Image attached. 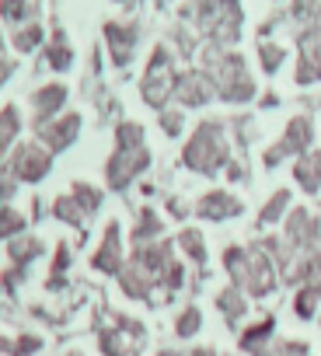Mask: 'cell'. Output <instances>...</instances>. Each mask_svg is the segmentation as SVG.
<instances>
[{
    "instance_id": "obj_1",
    "label": "cell",
    "mask_w": 321,
    "mask_h": 356,
    "mask_svg": "<svg viewBox=\"0 0 321 356\" xmlns=\"http://www.w3.org/2000/svg\"><path fill=\"white\" fill-rule=\"evenodd\" d=\"M147 164H150V150L143 143V129L136 122H122L119 140H115V154L108 157V186L126 189L140 171H147Z\"/></svg>"
},
{
    "instance_id": "obj_2",
    "label": "cell",
    "mask_w": 321,
    "mask_h": 356,
    "mask_svg": "<svg viewBox=\"0 0 321 356\" xmlns=\"http://www.w3.org/2000/svg\"><path fill=\"white\" fill-rule=\"evenodd\" d=\"M227 161H231V147H227L224 126L220 122H199V129L189 136V143L182 150V164L196 175H217Z\"/></svg>"
},
{
    "instance_id": "obj_3",
    "label": "cell",
    "mask_w": 321,
    "mask_h": 356,
    "mask_svg": "<svg viewBox=\"0 0 321 356\" xmlns=\"http://www.w3.org/2000/svg\"><path fill=\"white\" fill-rule=\"evenodd\" d=\"M276 283H279V269H276L272 255H269L262 245L248 248V255H245V269H241V280H238L234 286H241L248 297H269V293L276 290Z\"/></svg>"
},
{
    "instance_id": "obj_4",
    "label": "cell",
    "mask_w": 321,
    "mask_h": 356,
    "mask_svg": "<svg viewBox=\"0 0 321 356\" xmlns=\"http://www.w3.org/2000/svg\"><path fill=\"white\" fill-rule=\"evenodd\" d=\"M179 91V77H175V63L168 56V49H157L147 74H143V102L150 108H165V102Z\"/></svg>"
},
{
    "instance_id": "obj_5",
    "label": "cell",
    "mask_w": 321,
    "mask_h": 356,
    "mask_svg": "<svg viewBox=\"0 0 321 356\" xmlns=\"http://www.w3.org/2000/svg\"><path fill=\"white\" fill-rule=\"evenodd\" d=\"M283 241L290 245V252H293L297 259L318 252V248H321V220H318L311 210L297 207V210L286 217V238H283Z\"/></svg>"
},
{
    "instance_id": "obj_6",
    "label": "cell",
    "mask_w": 321,
    "mask_h": 356,
    "mask_svg": "<svg viewBox=\"0 0 321 356\" xmlns=\"http://www.w3.org/2000/svg\"><path fill=\"white\" fill-rule=\"evenodd\" d=\"M49 157L53 154L42 143H25L8 161V175L15 178V182H39V178H46V171H49Z\"/></svg>"
},
{
    "instance_id": "obj_7",
    "label": "cell",
    "mask_w": 321,
    "mask_h": 356,
    "mask_svg": "<svg viewBox=\"0 0 321 356\" xmlns=\"http://www.w3.org/2000/svg\"><path fill=\"white\" fill-rule=\"evenodd\" d=\"M196 213H199V220L224 224V220H231V217H241V213H245V203H241L238 196L224 193V189H213V193H206V196L196 203Z\"/></svg>"
},
{
    "instance_id": "obj_8",
    "label": "cell",
    "mask_w": 321,
    "mask_h": 356,
    "mask_svg": "<svg viewBox=\"0 0 321 356\" xmlns=\"http://www.w3.org/2000/svg\"><path fill=\"white\" fill-rule=\"evenodd\" d=\"M293 182L307 196H318L321 193V150H307V154L293 157Z\"/></svg>"
},
{
    "instance_id": "obj_9",
    "label": "cell",
    "mask_w": 321,
    "mask_h": 356,
    "mask_svg": "<svg viewBox=\"0 0 321 356\" xmlns=\"http://www.w3.org/2000/svg\"><path fill=\"white\" fill-rule=\"evenodd\" d=\"M77 129H81V115H63V119H56V122H46V126H39V136H42V143H46V150L53 154V150H63V147H70L74 143V136H77Z\"/></svg>"
},
{
    "instance_id": "obj_10",
    "label": "cell",
    "mask_w": 321,
    "mask_h": 356,
    "mask_svg": "<svg viewBox=\"0 0 321 356\" xmlns=\"http://www.w3.org/2000/svg\"><path fill=\"white\" fill-rule=\"evenodd\" d=\"M311 140H314V126H311V119H307V115H297V119L286 122L279 147H283L290 157H300V154L311 150Z\"/></svg>"
},
{
    "instance_id": "obj_11",
    "label": "cell",
    "mask_w": 321,
    "mask_h": 356,
    "mask_svg": "<svg viewBox=\"0 0 321 356\" xmlns=\"http://www.w3.org/2000/svg\"><path fill=\"white\" fill-rule=\"evenodd\" d=\"M175 95L182 98V105L196 108V105H206V102L213 98V84H210L206 74H186V77L179 81V91H175Z\"/></svg>"
},
{
    "instance_id": "obj_12",
    "label": "cell",
    "mask_w": 321,
    "mask_h": 356,
    "mask_svg": "<svg viewBox=\"0 0 321 356\" xmlns=\"http://www.w3.org/2000/svg\"><path fill=\"white\" fill-rule=\"evenodd\" d=\"M91 266H94V269H101V273H119V269H122V252H119V224H108L105 241H101V248L94 252Z\"/></svg>"
},
{
    "instance_id": "obj_13",
    "label": "cell",
    "mask_w": 321,
    "mask_h": 356,
    "mask_svg": "<svg viewBox=\"0 0 321 356\" xmlns=\"http://www.w3.org/2000/svg\"><path fill=\"white\" fill-rule=\"evenodd\" d=\"M63 98H67V91L60 88V84H53V88H42L39 95H35V126H46L60 108H63Z\"/></svg>"
},
{
    "instance_id": "obj_14",
    "label": "cell",
    "mask_w": 321,
    "mask_h": 356,
    "mask_svg": "<svg viewBox=\"0 0 321 356\" xmlns=\"http://www.w3.org/2000/svg\"><path fill=\"white\" fill-rule=\"evenodd\" d=\"M272 328H276V318H262V321H255L245 335H241V349L245 353H262L265 346H269V339H272Z\"/></svg>"
},
{
    "instance_id": "obj_15",
    "label": "cell",
    "mask_w": 321,
    "mask_h": 356,
    "mask_svg": "<svg viewBox=\"0 0 321 356\" xmlns=\"http://www.w3.org/2000/svg\"><path fill=\"white\" fill-rule=\"evenodd\" d=\"M290 200H293V196H290L286 189H276V193H272V200H269V203L258 210V224H262V227H272V224H279V220H283V213L290 210Z\"/></svg>"
},
{
    "instance_id": "obj_16",
    "label": "cell",
    "mask_w": 321,
    "mask_h": 356,
    "mask_svg": "<svg viewBox=\"0 0 321 356\" xmlns=\"http://www.w3.org/2000/svg\"><path fill=\"white\" fill-rule=\"evenodd\" d=\"M108 39H112V56H115V63H129V56H133V42H136V32H133V29L108 25Z\"/></svg>"
},
{
    "instance_id": "obj_17",
    "label": "cell",
    "mask_w": 321,
    "mask_h": 356,
    "mask_svg": "<svg viewBox=\"0 0 321 356\" xmlns=\"http://www.w3.org/2000/svg\"><path fill=\"white\" fill-rule=\"evenodd\" d=\"M179 248H182L192 262L206 266V241H203V231H196V227L182 231V234H179Z\"/></svg>"
},
{
    "instance_id": "obj_18",
    "label": "cell",
    "mask_w": 321,
    "mask_h": 356,
    "mask_svg": "<svg viewBox=\"0 0 321 356\" xmlns=\"http://www.w3.org/2000/svg\"><path fill=\"white\" fill-rule=\"evenodd\" d=\"M318 304H321V293H318L314 286H297V293H293V311H297V318L311 321V318L318 314Z\"/></svg>"
},
{
    "instance_id": "obj_19",
    "label": "cell",
    "mask_w": 321,
    "mask_h": 356,
    "mask_svg": "<svg viewBox=\"0 0 321 356\" xmlns=\"http://www.w3.org/2000/svg\"><path fill=\"white\" fill-rule=\"evenodd\" d=\"M18 126H22V119H18L15 108H4V112H0V164H4L8 147H11L15 136H18Z\"/></svg>"
},
{
    "instance_id": "obj_20",
    "label": "cell",
    "mask_w": 321,
    "mask_h": 356,
    "mask_svg": "<svg viewBox=\"0 0 321 356\" xmlns=\"http://www.w3.org/2000/svg\"><path fill=\"white\" fill-rule=\"evenodd\" d=\"M217 304H220V311L227 314V321H238V318L248 311V304H245V293H241L238 286H227V290L217 297Z\"/></svg>"
},
{
    "instance_id": "obj_21",
    "label": "cell",
    "mask_w": 321,
    "mask_h": 356,
    "mask_svg": "<svg viewBox=\"0 0 321 356\" xmlns=\"http://www.w3.org/2000/svg\"><path fill=\"white\" fill-rule=\"evenodd\" d=\"M53 210H56V217H60V220H67V224H84V217H88L74 196H60Z\"/></svg>"
},
{
    "instance_id": "obj_22",
    "label": "cell",
    "mask_w": 321,
    "mask_h": 356,
    "mask_svg": "<svg viewBox=\"0 0 321 356\" xmlns=\"http://www.w3.org/2000/svg\"><path fill=\"white\" fill-rule=\"evenodd\" d=\"M258 356H307V342H290V339H276L269 342Z\"/></svg>"
},
{
    "instance_id": "obj_23",
    "label": "cell",
    "mask_w": 321,
    "mask_h": 356,
    "mask_svg": "<svg viewBox=\"0 0 321 356\" xmlns=\"http://www.w3.org/2000/svg\"><path fill=\"white\" fill-rule=\"evenodd\" d=\"M70 196L81 203V210H84V213H94V210L101 207V193H98V189H91V186H84V182H77Z\"/></svg>"
},
{
    "instance_id": "obj_24",
    "label": "cell",
    "mask_w": 321,
    "mask_h": 356,
    "mask_svg": "<svg viewBox=\"0 0 321 356\" xmlns=\"http://www.w3.org/2000/svg\"><path fill=\"white\" fill-rule=\"evenodd\" d=\"M199 325H203V311H199V307H186V311L179 314V321H175V328H179V335H182V339L196 335V332H199Z\"/></svg>"
},
{
    "instance_id": "obj_25",
    "label": "cell",
    "mask_w": 321,
    "mask_h": 356,
    "mask_svg": "<svg viewBox=\"0 0 321 356\" xmlns=\"http://www.w3.org/2000/svg\"><path fill=\"white\" fill-rule=\"evenodd\" d=\"M160 227H165V224H160L157 220V213H143V224L136 227V245H150V238H157L160 234Z\"/></svg>"
},
{
    "instance_id": "obj_26",
    "label": "cell",
    "mask_w": 321,
    "mask_h": 356,
    "mask_svg": "<svg viewBox=\"0 0 321 356\" xmlns=\"http://www.w3.org/2000/svg\"><path fill=\"white\" fill-rule=\"evenodd\" d=\"M25 227V217L15 213V210H0V238H11Z\"/></svg>"
},
{
    "instance_id": "obj_27",
    "label": "cell",
    "mask_w": 321,
    "mask_h": 356,
    "mask_svg": "<svg viewBox=\"0 0 321 356\" xmlns=\"http://www.w3.org/2000/svg\"><path fill=\"white\" fill-rule=\"evenodd\" d=\"M39 248H42V245H39L35 238H28V241H18V245H11V259H15L18 266H25L28 259H35V255H39Z\"/></svg>"
},
{
    "instance_id": "obj_28",
    "label": "cell",
    "mask_w": 321,
    "mask_h": 356,
    "mask_svg": "<svg viewBox=\"0 0 321 356\" xmlns=\"http://www.w3.org/2000/svg\"><path fill=\"white\" fill-rule=\"evenodd\" d=\"M182 108L179 112H165V115H160V126H165V133L168 136H182Z\"/></svg>"
},
{
    "instance_id": "obj_29",
    "label": "cell",
    "mask_w": 321,
    "mask_h": 356,
    "mask_svg": "<svg viewBox=\"0 0 321 356\" xmlns=\"http://www.w3.org/2000/svg\"><path fill=\"white\" fill-rule=\"evenodd\" d=\"M279 63H283V49L279 46H262V67L272 74V70H279Z\"/></svg>"
},
{
    "instance_id": "obj_30",
    "label": "cell",
    "mask_w": 321,
    "mask_h": 356,
    "mask_svg": "<svg viewBox=\"0 0 321 356\" xmlns=\"http://www.w3.org/2000/svg\"><path fill=\"white\" fill-rule=\"evenodd\" d=\"M49 63H53L56 70L70 67V49H67V42H56V46L49 49Z\"/></svg>"
},
{
    "instance_id": "obj_31",
    "label": "cell",
    "mask_w": 321,
    "mask_h": 356,
    "mask_svg": "<svg viewBox=\"0 0 321 356\" xmlns=\"http://www.w3.org/2000/svg\"><path fill=\"white\" fill-rule=\"evenodd\" d=\"M39 35H42L39 29H28V32H22V35L15 39V46H18V49H32V46L39 42Z\"/></svg>"
},
{
    "instance_id": "obj_32",
    "label": "cell",
    "mask_w": 321,
    "mask_h": 356,
    "mask_svg": "<svg viewBox=\"0 0 321 356\" xmlns=\"http://www.w3.org/2000/svg\"><path fill=\"white\" fill-rule=\"evenodd\" d=\"M25 0H4V18H22Z\"/></svg>"
},
{
    "instance_id": "obj_33",
    "label": "cell",
    "mask_w": 321,
    "mask_h": 356,
    "mask_svg": "<svg viewBox=\"0 0 321 356\" xmlns=\"http://www.w3.org/2000/svg\"><path fill=\"white\" fill-rule=\"evenodd\" d=\"M35 346H39V339H32V335H28V339H22V342H18V353L25 356V353H32Z\"/></svg>"
},
{
    "instance_id": "obj_34",
    "label": "cell",
    "mask_w": 321,
    "mask_h": 356,
    "mask_svg": "<svg viewBox=\"0 0 321 356\" xmlns=\"http://www.w3.org/2000/svg\"><path fill=\"white\" fill-rule=\"evenodd\" d=\"M172 213H175V217H186V213H189V207H186V203H179V200H172Z\"/></svg>"
},
{
    "instance_id": "obj_35",
    "label": "cell",
    "mask_w": 321,
    "mask_h": 356,
    "mask_svg": "<svg viewBox=\"0 0 321 356\" xmlns=\"http://www.w3.org/2000/svg\"><path fill=\"white\" fill-rule=\"evenodd\" d=\"M192 356H220V353H217V349H206V346H203V349H196Z\"/></svg>"
},
{
    "instance_id": "obj_36",
    "label": "cell",
    "mask_w": 321,
    "mask_h": 356,
    "mask_svg": "<svg viewBox=\"0 0 321 356\" xmlns=\"http://www.w3.org/2000/svg\"><path fill=\"white\" fill-rule=\"evenodd\" d=\"M74 356H77V353H74Z\"/></svg>"
}]
</instances>
